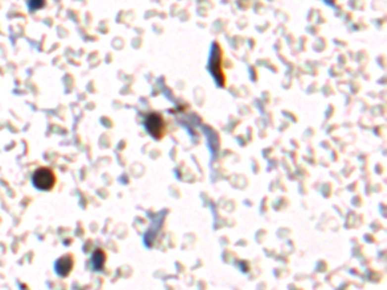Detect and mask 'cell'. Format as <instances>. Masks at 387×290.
Listing matches in <instances>:
<instances>
[{
  "instance_id": "obj_3",
  "label": "cell",
  "mask_w": 387,
  "mask_h": 290,
  "mask_svg": "<svg viewBox=\"0 0 387 290\" xmlns=\"http://www.w3.org/2000/svg\"><path fill=\"white\" fill-rule=\"evenodd\" d=\"M74 258L71 255H65V257L59 258L56 262V272L59 276H67L71 272L72 266H74Z\"/></svg>"
},
{
  "instance_id": "obj_2",
  "label": "cell",
  "mask_w": 387,
  "mask_h": 290,
  "mask_svg": "<svg viewBox=\"0 0 387 290\" xmlns=\"http://www.w3.org/2000/svg\"><path fill=\"white\" fill-rule=\"evenodd\" d=\"M146 128L152 137H161L164 133V121L158 114H151L146 118Z\"/></svg>"
},
{
  "instance_id": "obj_1",
  "label": "cell",
  "mask_w": 387,
  "mask_h": 290,
  "mask_svg": "<svg viewBox=\"0 0 387 290\" xmlns=\"http://www.w3.org/2000/svg\"><path fill=\"white\" fill-rule=\"evenodd\" d=\"M33 185L38 190L49 191L56 185V177L54 173L48 168H40L36 170L33 176Z\"/></svg>"
},
{
  "instance_id": "obj_4",
  "label": "cell",
  "mask_w": 387,
  "mask_h": 290,
  "mask_svg": "<svg viewBox=\"0 0 387 290\" xmlns=\"http://www.w3.org/2000/svg\"><path fill=\"white\" fill-rule=\"evenodd\" d=\"M103 263H105V254L101 250H97L93 254V266H95L96 270H99Z\"/></svg>"
}]
</instances>
